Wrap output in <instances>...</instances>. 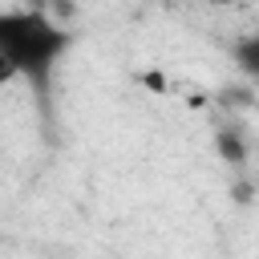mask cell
<instances>
[{"label":"cell","mask_w":259,"mask_h":259,"mask_svg":"<svg viewBox=\"0 0 259 259\" xmlns=\"http://www.w3.org/2000/svg\"><path fill=\"white\" fill-rule=\"evenodd\" d=\"M69 53V32L40 8H12L0 16V61L8 77L28 81L40 97L49 93L57 61Z\"/></svg>","instance_id":"1"},{"label":"cell","mask_w":259,"mask_h":259,"mask_svg":"<svg viewBox=\"0 0 259 259\" xmlns=\"http://www.w3.org/2000/svg\"><path fill=\"white\" fill-rule=\"evenodd\" d=\"M210 4H235V0H210Z\"/></svg>","instance_id":"4"},{"label":"cell","mask_w":259,"mask_h":259,"mask_svg":"<svg viewBox=\"0 0 259 259\" xmlns=\"http://www.w3.org/2000/svg\"><path fill=\"white\" fill-rule=\"evenodd\" d=\"M214 146H219V154H223L227 162H235V166L247 158V146H243V138H239L235 130H223V134L214 138Z\"/></svg>","instance_id":"3"},{"label":"cell","mask_w":259,"mask_h":259,"mask_svg":"<svg viewBox=\"0 0 259 259\" xmlns=\"http://www.w3.org/2000/svg\"><path fill=\"white\" fill-rule=\"evenodd\" d=\"M231 61H235V69H239L247 81L259 85V32L239 36V40L231 45Z\"/></svg>","instance_id":"2"}]
</instances>
